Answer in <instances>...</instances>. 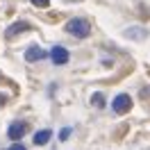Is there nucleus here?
<instances>
[{
  "label": "nucleus",
  "mask_w": 150,
  "mask_h": 150,
  "mask_svg": "<svg viewBox=\"0 0 150 150\" xmlns=\"http://www.w3.org/2000/svg\"><path fill=\"white\" fill-rule=\"evenodd\" d=\"M64 30L71 34V37L86 39L89 34H91V23H89L86 18H71V21L64 25Z\"/></svg>",
  "instance_id": "obj_1"
},
{
  "label": "nucleus",
  "mask_w": 150,
  "mask_h": 150,
  "mask_svg": "<svg viewBox=\"0 0 150 150\" xmlns=\"http://www.w3.org/2000/svg\"><path fill=\"white\" fill-rule=\"evenodd\" d=\"M112 109H114V114H127L132 109V98L127 93H118L116 98L112 100Z\"/></svg>",
  "instance_id": "obj_2"
},
{
  "label": "nucleus",
  "mask_w": 150,
  "mask_h": 150,
  "mask_svg": "<svg viewBox=\"0 0 150 150\" xmlns=\"http://www.w3.org/2000/svg\"><path fill=\"white\" fill-rule=\"evenodd\" d=\"M48 57L52 59V64L55 66H64V64H68V59H71V52L66 50L64 46H55L50 52H48Z\"/></svg>",
  "instance_id": "obj_3"
},
{
  "label": "nucleus",
  "mask_w": 150,
  "mask_h": 150,
  "mask_svg": "<svg viewBox=\"0 0 150 150\" xmlns=\"http://www.w3.org/2000/svg\"><path fill=\"white\" fill-rule=\"evenodd\" d=\"M30 30V23L28 21H16V23H11L9 28L5 30V37L7 39H14V37H18V34H23V32H28Z\"/></svg>",
  "instance_id": "obj_4"
},
{
  "label": "nucleus",
  "mask_w": 150,
  "mask_h": 150,
  "mask_svg": "<svg viewBox=\"0 0 150 150\" xmlns=\"http://www.w3.org/2000/svg\"><path fill=\"white\" fill-rule=\"evenodd\" d=\"M46 57H48V52L41 46H30L28 50H25V62H30V64L41 62V59H46Z\"/></svg>",
  "instance_id": "obj_5"
},
{
  "label": "nucleus",
  "mask_w": 150,
  "mask_h": 150,
  "mask_svg": "<svg viewBox=\"0 0 150 150\" xmlns=\"http://www.w3.org/2000/svg\"><path fill=\"white\" fill-rule=\"evenodd\" d=\"M25 132H28V125L25 123H11L9 125V130H7V137H9L11 141H18V139H23L25 137Z\"/></svg>",
  "instance_id": "obj_6"
},
{
  "label": "nucleus",
  "mask_w": 150,
  "mask_h": 150,
  "mask_svg": "<svg viewBox=\"0 0 150 150\" xmlns=\"http://www.w3.org/2000/svg\"><path fill=\"white\" fill-rule=\"evenodd\" d=\"M50 139H52V132L50 130H41V132L34 134V146H46Z\"/></svg>",
  "instance_id": "obj_7"
},
{
  "label": "nucleus",
  "mask_w": 150,
  "mask_h": 150,
  "mask_svg": "<svg viewBox=\"0 0 150 150\" xmlns=\"http://www.w3.org/2000/svg\"><path fill=\"white\" fill-rule=\"evenodd\" d=\"M125 34H127V37H132L134 41H141V39L146 37V30H141V28H130Z\"/></svg>",
  "instance_id": "obj_8"
},
{
  "label": "nucleus",
  "mask_w": 150,
  "mask_h": 150,
  "mask_svg": "<svg viewBox=\"0 0 150 150\" xmlns=\"http://www.w3.org/2000/svg\"><path fill=\"white\" fill-rule=\"evenodd\" d=\"M32 5H34V7H41V9H43V7H48V5H50V0H32Z\"/></svg>",
  "instance_id": "obj_9"
},
{
  "label": "nucleus",
  "mask_w": 150,
  "mask_h": 150,
  "mask_svg": "<svg viewBox=\"0 0 150 150\" xmlns=\"http://www.w3.org/2000/svg\"><path fill=\"white\" fill-rule=\"evenodd\" d=\"M91 103H96L98 107H103V103H105V100H103V96L98 93V96H93V98H91Z\"/></svg>",
  "instance_id": "obj_10"
},
{
  "label": "nucleus",
  "mask_w": 150,
  "mask_h": 150,
  "mask_svg": "<svg viewBox=\"0 0 150 150\" xmlns=\"http://www.w3.org/2000/svg\"><path fill=\"white\" fill-rule=\"evenodd\" d=\"M68 134H71V127H64V130H62V134H59V137H62V139H68Z\"/></svg>",
  "instance_id": "obj_11"
},
{
  "label": "nucleus",
  "mask_w": 150,
  "mask_h": 150,
  "mask_svg": "<svg viewBox=\"0 0 150 150\" xmlns=\"http://www.w3.org/2000/svg\"><path fill=\"white\" fill-rule=\"evenodd\" d=\"M9 150H28V148H25V146H23V143H14V146H11Z\"/></svg>",
  "instance_id": "obj_12"
},
{
  "label": "nucleus",
  "mask_w": 150,
  "mask_h": 150,
  "mask_svg": "<svg viewBox=\"0 0 150 150\" xmlns=\"http://www.w3.org/2000/svg\"><path fill=\"white\" fill-rule=\"evenodd\" d=\"M66 2H82V0H66Z\"/></svg>",
  "instance_id": "obj_13"
}]
</instances>
